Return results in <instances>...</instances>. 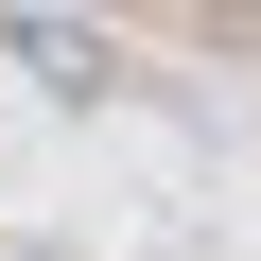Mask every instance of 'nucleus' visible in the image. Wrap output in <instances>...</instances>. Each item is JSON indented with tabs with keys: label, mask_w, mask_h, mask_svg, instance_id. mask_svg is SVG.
<instances>
[{
	"label": "nucleus",
	"mask_w": 261,
	"mask_h": 261,
	"mask_svg": "<svg viewBox=\"0 0 261 261\" xmlns=\"http://www.w3.org/2000/svg\"><path fill=\"white\" fill-rule=\"evenodd\" d=\"M0 261H35V244H0Z\"/></svg>",
	"instance_id": "obj_2"
},
{
	"label": "nucleus",
	"mask_w": 261,
	"mask_h": 261,
	"mask_svg": "<svg viewBox=\"0 0 261 261\" xmlns=\"http://www.w3.org/2000/svg\"><path fill=\"white\" fill-rule=\"evenodd\" d=\"M0 53H18V70H53V87H105V70H122L87 18H0Z\"/></svg>",
	"instance_id": "obj_1"
}]
</instances>
